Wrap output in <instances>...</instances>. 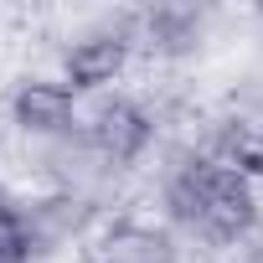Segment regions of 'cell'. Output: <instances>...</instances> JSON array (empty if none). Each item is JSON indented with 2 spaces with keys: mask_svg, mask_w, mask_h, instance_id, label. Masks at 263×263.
Listing matches in <instances>:
<instances>
[{
  "mask_svg": "<svg viewBox=\"0 0 263 263\" xmlns=\"http://www.w3.org/2000/svg\"><path fill=\"white\" fill-rule=\"evenodd\" d=\"M171 206L181 222H191L206 237H237L253 222V191L227 165H191L171 186Z\"/></svg>",
  "mask_w": 263,
  "mask_h": 263,
  "instance_id": "obj_1",
  "label": "cell"
},
{
  "mask_svg": "<svg viewBox=\"0 0 263 263\" xmlns=\"http://www.w3.org/2000/svg\"><path fill=\"white\" fill-rule=\"evenodd\" d=\"M124 67V36H88L67 52V88H98Z\"/></svg>",
  "mask_w": 263,
  "mask_h": 263,
  "instance_id": "obj_2",
  "label": "cell"
},
{
  "mask_svg": "<svg viewBox=\"0 0 263 263\" xmlns=\"http://www.w3.org/2000/svg\"><path fill=\"white\" fill-rule=\"evenodd\" d=\"M145 135H150L145 114H140V108H129V103H114V108H103V114H98V124H93V140H98V145H103L114 160L135 155V150L145 145Z\"/></svg>",
  "mask_w": 263,
  "mask_h": 263,
  "instance_id": "obj_3",
  "label": "cell"
},
{
  "mask_svg": "<svg viewBox=\"0 0 263 263\" xmlns=\"http://www.w3.org/2000/svg\"><path fill=\"white\" fill-rule=\"evenodd\" d=\"M72 108V88L67 83H31L21 98H16V119L26 129H57Z\"/></svg>",
  "mask_w": 263,
  "mask_h": 263,
  "instance_id": "obj_4",
  "label": "cell"
},
{
  "mask_svg": "<svg viewBox=\"0 0 263 263\" xmlns=\"http://www.w3.org/2000/svg\"><path fill=\"white\" fill-rule=\"evenodd\" d=\"M108 263H171V248L155 232H129L108 248Z\"/></svg>",
  "mask_w": 263,
  "mask_h": 263,
  "instance_id": "obj_5",
  "label": "cell"
},
{
  "mask_svg": "<svg viewBox=\"0 0 263 263\" xmlns=\"http://www.w3.org/2000/svg\"><path fill=\"white\" fill-rule=\"evenodd\" d=\"M26 222L11 212V206H0V263H21L26 258Z\"/></svg>",
  "mask_w": 263,
  "mask_h": 263,
  "instance_id": "obj_6",
  "label": "cell"
}]
</instances>
